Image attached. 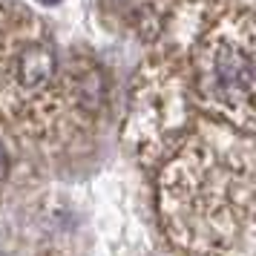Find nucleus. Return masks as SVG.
I'll return each mask as SVG.
<instances>
[{
    "instance_id": "obj_1",
    "label": "nucleus",
    "mask_w": 256,
    "mask_h": 256,
    "mask_svg": "<svg viewBox=\"0 0 256 256\" xmlns=\"http://www.w3.org/2000/svg\"><path fill=\"white\" fill-rule=\"evenodd\" d=\"M216 81L219 90L233 104L236 101H248L250 90H254V60L248 52H242L239 46H224L216 52Z\"/></svg>"
},
{
    "instance_id": "obj_3",
    "label": "nucleus",
    "mask_w": 256,
    "mask_h": 256,
    "mask_svg": "<svg viewBox=\"0 0 256 256\" xmlns=\"http://www.w3.org/2000/svg\"><path fill=\"white\" fill-rule=\"evenodd\" d=\"M104 98H106V78H104V72L98 70V66L84 70L81 78H78V104H81L86 112H95V110H101Z\"/></svg>"
},
{
    "instance_id": "obj_2",
    "label": "nucleus",
    "mask_w": 256,
    "mask_h": 256,
    "mask_svg": "<svg viewBox=\"0 0 256 256\" xmlns=\"http://www.w3.org/2000/svg\"><path fill=\"white\" fill-rule=\"evenodd\" d=\"M55 66H58V55L49 44H32L26 46L20 55H18V64H14V72H18V81L26 90H40L52 81L55 75Z\"/></svg>"
},
{
    "instance_id": "obj_4",
    "label": "nucleus",
    "mask_w": 256,
    "mask_h": 256,
    "mask_svg": "<svg viewBox=\"0 0 256 256\" xmlns=\"http://www.w3.org/2000/svg\"><path fill=\"white\" fill-rule=\"evenodd\" d=\"M9 176V156H6V147L0 144V182Z\"/></svg>"
}]
</instances>
